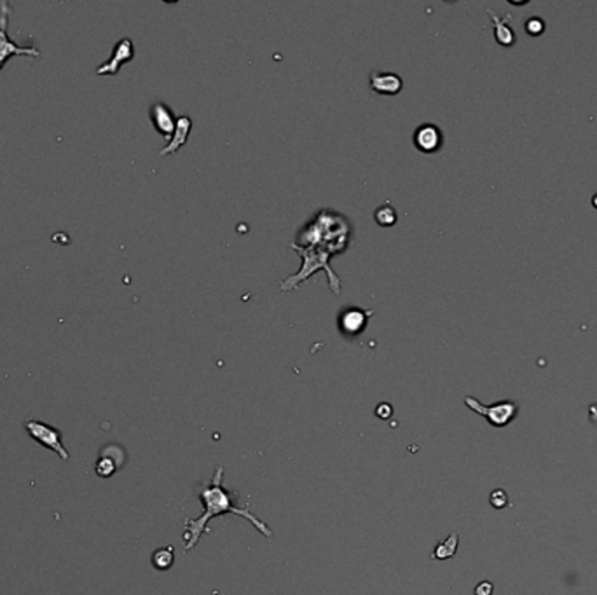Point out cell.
Segmentation results:
<instances>
[{
  "mask_svg": "<svg viewBox=\"0 0 597 595\" xmlns=\"http://www.w3.org/2000/svg\"><path fill=\"white\" fill-rule=\"evenodd\" d=\"M222 480H224V467H218L215 470L213 477H211L210 484L201 485L197 498L204 506L203 515L199 519H186V522H183V529H186V533H183V548L187 552L193 550L201 539L203 533L208 531V522L213 517H222L227 515V513H234V515L247 519L261 535H264V538H275V533H272V529L268 523L257 519L248 508H240V506L234 505L236 492L227 491Z\"/></svg>",
  "mask_w": 597,
  "mask_h": 595,
  "instance_id": "6da1fadb",
  "label": "cell"
},
{
  "mask_svg": "<svg viewBox=\"0 0 597 595\" xmlns=\"http://www.w3.org/2000/svg\"><path fill=\"white\" fill-rule=\"evenodd\" d=\"M351 226L341 213L332 210H320L315 219L297 234L299 246H315L330 255L343 253L350 244Z\"/></svg>",
  "mask_w": 597,
  "mask_h": 595,
  "instance_id": "7a4b0ae2",
  "label": "cell"
},
{
  "mask_svg": "<svg viewBox=\"0 0 597 595\" xmlns=\"http://www.w3.org/2000/svg\"><path fill=\"white\" fill-rule=\"evenodd\" d=\"M290 248L297 251V255L302 257V266L301 269L297 271L292 276L285 278L279 285V292H290L293 288H297L301 283H304L311 274L318 273V271H325L327 276H329V288L332 290L334 295L341 294V280L332 269H330V257L332 255L329 251L322 250V248L315 246H299L295 243H290Z\"/></svg>",
  "mask_w": 597,
  "mask_h": 595,
  "instance_id": "3957f363",
  "label": "cell"
},
{
  "mask_svg": "<svg viewBox=\"0 0 597 595\" xmlns=\"http://www.w3.org/2000/svg\"><path fill=\"white\" fill-rule=\"evenodd\" d=\"M465 405L475 414L482 416L493 428L508 426L518 414V405L515 402H510V400L484 405V403H480L479 400L473 399V396H466Z\"/></svg>",
  "mask_w": 597,
  "mask_h": 595,
  "instance_id": "277c9868",
  "label": "cell"
},
{
  "mask_svg": "<svg viewBox=\"0 0 597 595\" xmlns=\"http://www.w3.org/2000/svg\"><path fill=\"white\" fill-rule=\"evenodd\" d=\"M11 12L13 8L8 2H0V70L13 56H40V51L35 46H19V44H16V40L9 39L8 25Z\"/></svg>",
  "mask_w": 597,
  "mask_h": 595,
  "instance_id": "5b68a950",
  "label": "cell"
},
{
  "mask_svg": "<svg viewBox=\"0 0 597 595\" xmlns=\"http://www.w3.org/2000/svg\"><path fill=\"white\" fill-rule=\"evenodd\" d=\"M25 431L37 442V444L44 445L49 451H53L54 454L60 455L63 461L70 459L67 449L63 447V440H61V431L58 428L51 426V424L42 423V421L37 419H28L25 421Z\"/></svg>",
  "mask_w": 597,
  "mask_h": 595,
  "instance_id": "8992f818",
  "label": "cell"
},
{
  "mask_svg": "<svg viewBox=\"0 0 597 595\" xmlns=\"http://www.w3.org/2000/svg\"><path fill=\"white\" fill-rule=\"evenodd\" d=\"M133 58H135V47H133L131 39H121L112 49L111 58L98 67L97 74L98 76H115L122 65L129 63Z\"/></svg>",
  "mask_w": 597,
  "mask_h": 595,
  "instance_id": "52a82bcc",
  "label": "cell"
},
{
  "mask_svg": "<svg viewBox=\"0 0 597 595\" xmlns=\"http://www.w3.org/2000/svg\"><path fill=\"white\" fill-rule=\"evenodd\" d=\"M370 316L372 311H365L361 308H346L339 315V330L344 335L361 334Z\"/></svg>",
  "mask_w": 597,
  "mask_h": 595,
  "instance_id": "ba28073f",
  "label": "cell"
},
{
  "mask_svg": "<svg viewBox=\"0 0 597 595\" xmlns=\"http://www.w3.org/2000/svg\"><path fill=\"white\" fill-rule=\"evenodd\" d=\"M151 121L152 124H154L156 131H158L163 138H166V140H170L172 135L175 133L177 117L175 114H173L172 108H170L166 103H161V101H159V103L152 105Z\"/></svg>",
  "mask_w": 597,
  "mask_h": 595,
  "instance_id": "9c48e42d",
  "label": "cell"
},
{
  "mask_svg": "<svg viewBox=\"0 0 597 595\" xmlns=\"http://www.w3.org/2000/svg\"><path fill=\"white\" fill-rule=\"evenodd\" d=\"M414 145L425 154H433L442 147V131L435 124H421L416 129Z\"/></svg>",
  "mask_w": 597,
  "mask_h": 595,
  "instance_id": "30bf717a",
  "label": "cell"
},
{
  "mask_svg": "<svg viewBox=\"0 0 597 595\" xmlns=\"http://www.w3.org/2000/svg\"><path fill=\"white\" fill-rule=\"evenodd\" d=\"M190 129H193V121H190V117H187V115H182V117L177 119L175 133L172 135V138L168 140V144H166L165 147L159 151V158L177 154V152H179L180 149H182L183 145L187 144V140H189Z\"/></svg>",
  "mask_w": 597,
  "mask_h": 595,
  "instance_id": "8fae6325",
  "label": "cell"
},
{
  "mask_svg": "<svg viewBox=\"0 0 597 595\" xmlns=\"http://www.w3.org/2000/svg\"><path fill=\"white\" fill-rule=\"evenodd\" d=\"M370 87L376 91L377 94H384V97H395L404 87V81L400 76L391 72H372L370 76Z\"/></svg>",
  "mask_w": 597,
  "mask_h": 595,
  "instance_id": "7c38bea8",
  "label": "cell"
},
{
  "mask_svg": "<svg viewBox=\"0 0 597 595\" xmlns=\"http://www.w3.org/2000/svg\"><path fill=\"white\" fill-rule=\"evenodd\" d=\"M487 15H489L491 19H493L494 37H496L498 42H500L501 46H507V47L514 46L515 40H517V35H515V32L512 30V26L508 25L510 15H505L503 18H500L493 9H487Z\"/></svg>",
  "mask_w": 597,
  "mask_h": 595,
  "instance_id": "4fadbf2b",
  "label": "cell"
},
{
  "mask_svg": "<svg viewBox=\"0 0 597 595\" xmlns=\"http://www.w3.org/2000/svg\"><path fill=\"white\" fill-rule=\"evenodd\" d=\"M458 546H459V535L456 531H452L451 535L443 539V542H440L439 545L435 546V550H433L432 553V559L435 560L452 559V557L456 555V552H458Z\"/></svg>",
  "mask_w": 597,
  "mask_h": 595,
  "instance_id": "5bb4252c",
  "label": "cell"
},
{
  "mask_svg": "<svg viewBox=\"0 0 597 595\" xmlns=\"http://www.w3.org/2000/svg\"><path fill=\"white\" fill-rule=\"evenodd\" d=\"M152 566L159 571H166L173 566L175 562V550L173 546H165V548H158L151 557Z\"/></svg>",
  "mask_w": 597,
  "mask_h": 595,
  "instance_id": "9a60e30c",
  "label": "cell"
},
{
  "mask_svg": "<svg viewBox=\"0 0 597 595\" xmlns=\"http://www.w3.org/2000/svg\"><path fill=\"white\" fill-rule=\"evenodd\" d=\"M117 470H119V462L115 461L114 458H111V455H107V454H104V452H101L100 459H98L97 464H95V471H97L98 477L108 478V477H112V475H114Z\"/></svg>",
  "mask_w": 597,
  "mask_h": 595,
  "instance_id": "2e32d148",
  "label": "cell"
},
{
  "mask_svg": "<svg viewBox=\"0 0 597 595\" xmlns=\"http://www.w3.org/2000/svg\"><path fill=\"white\" fill-rule=\"evenodd\" d=\"M374 219H376V222L379 224L381 227H391L397 224L398 215H397V210L393 208V206L390 205V203H384V205H381L379 208L376 210V213H374Z\"/></svg>",
  "mask_w": 597,
  "mask_h": 595,
  "instance_id": "e0dca14e",
  "label": "cell"
},
{
  "mask_svg": "<svg viewBox=\"0 0 597 595\" xmlns=\"http://www.w3.org/2000/svg\"><path fill=\"white\" fill-rule=\"evenodd\" d=\"M489 505L494 510H503L510 506V498H508L507 491L505 489H494L489 496Z\"/></svg>",
  "mask_w": 597,
  "mask_h": 595,
  "instance_id": "ac0fdd59",
  "label": "cell"
},
{
  "mask_svg": "<svg viewBox=\"0 0 597 595\" xmlns=\"http://www.w3.org/2000/svg\"><path fill=\"white\" fill-rule=\"evenodd\" d=\"M545 30V22L541 18H531L526 22V32L531 33V35H540L541 32Z\"/></svg>",
  "mask_w": 597,
  "mask_h": 595,
  "instance_id": "d6986e66",
  "label": "cell"
},
{
  "mask_svg": "<svg viewBox=\"0 0 597 595\" xmlns=\"http://www.w3.org/2000/svg\"><path fill=\"white\" fill-rule=\"evenodd\" d=\"M473 594L475 595H493L494 594V585L487 580L480 581V583L475 587V590H473Z\"/></svg>",
  "mask_w": 597,
  "mask_h": 595,
  "instance_id": "ffe728a7",
  "label": "cell"
},
{
  "mask_svg": "<svg viewBox=\"0 0 597 595\" xmlns=\"http://www.w3.org/2000/svg\"><path fill=\"white\" fill-rule=\"evenodd\" d=\"M391 414H393V409H391L390 403H379L376 409V416L379 417V419H388V417H391Z\"/></svg>",
  "mask_w": 597,
  "mask_h": 595,
  "instance_id": "44dd1931",
  "label": "cell"
},
{
  "mask_svg": "<svg viewBox=\"0 0 597 595\" xmlns=\"http://www.w3.org/2000/svg\"><path fill=\"white\" fill-rule=\"evenodd\" d=\"M592 203H594V206H596V208H597V194H596V196H594Z\"/></svg>",
  "mask_w": 597,
  "mask_h": 595,
  "instance_id": "7402d4cb",
  "label": "cell"
}]
</instances>
